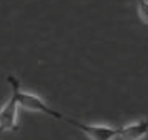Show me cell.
<instances>
[{
	"instance_id": "cell-5",
	"label": "cell",
	"mask_w": 148,
	"mask_h": 140,
	"mask_svg": "<svg viewBox=\"0 0 148 140\" xmlns=\"http://www.w3.org/2000/svg\"><path fill=\"white\" fill-rule=\"evenodd\" d=\"M138 14L145 24H148V0H138Z\"/></svg>"
},
{
	"instance_id": "cell-1",
	"label": "cell",
	"mask_w": 148,
	"mask_h": 140,
	"mask_svg": "<svg viewBox=\"0 0 148 140\" xmlns=\"http://www.w3.org/2000/svg\"><path fill=\"white\" fill-rule=\"evenodd\" d=\"M8 83L11 86V97L6 104L0 109V131H15L17 130V113H18V93H20V82L9 75Z\"/></svg>"
},
{
	"instance_id": "cell-2",
	"label": "cell",
	"mask_w": 148,
	"mask_h": 140,
	"mask_svg": "<svg viewBox=\"0 0 148 140\" xmlns=\"http://www.w3.org/2000/svg\"><path fill=\"white\" fill-rule=\"evenodd\" d=\"M71 125L80 130L89 140H115L118 139V128L110 125H98V124H82L76 119L66 118Z\"/></svg>"
},
{
	"instance_id": "cell-4",
	"label": "cell",
	"mask_w": 148,
	"mask_h": 140,
	"mask_svg": "<svg viewBox=\"0 0 148 140\" xmlns=\"http://www.w3.org/2000/svg\"><path fill=\"white\" fill-rule=\"evenodd\" d=\"M148 136V119H139L118 128V139L121 140H142Z\"/></svg>"
},
{
	"instance_id": "cell-3",
	"label": "cell",
	"mask_w": 148,
	"mask_h": 140,
	"mask_svg": "<svg viewBox=\"0 0 148 140\" xmlns=\"http://www.w3.org/2000/svg\"><path fill=\"white\" fill-rule=\"evenodd\" d=\"M18 104H20V107H23L24 110L44 113V115H49L51 118L60 119V121H66V116L60 115L59 111H56V110H53L51 107H49V104H47L42 98H39L38 95H35V93L20 90V93H18Z\"/></svg>"
}]
</instances>
